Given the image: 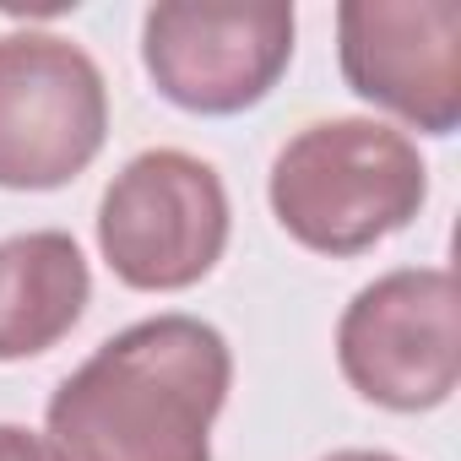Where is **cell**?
Listing matches in <instances>:
<instances>
[{
	"label": "cell",
	"instance_id": "cell-9",
	"mask_svg": "<svg viewBox=\"0 0 461 461\" xmlns=\"http://www.w3.org/2000/svg\"><path fill=\"white\" fill-rule=\"evenodd\" d=\"M0 461H60L50 434H33L23 423H0Z\"/></svg>",
	"mask_w": 461,
	"mask_h": 461
},
{
	"label": "cell",
	"instance_id": "cell-6",
	"mask_svg": "<svg viewBox=\"0 0 461 461\" xmlns=\"http://www.w3.org/2000/svg\"><path fill=\"white\" fill-rule=\"evenodd\" d=\"M299 17L283 0L195 6L163 0L141 23V66L185 114H245L294 66Z\"/></svg>",
	"mask_w": 461,
	"mask_h": 461
},
{
	"label": "cell",
	"instance_id": "cell-2",
	"mask_svg": "<svg viewBox=\"0 0 461 461\" xmlns=\"http://www.w3.org/2000/svg\"><path fill=\"white\" fill-rule=\"evenodd\" d=\"M272 212L283 234L315 256H364L423 212V152L364 114L304 125L272 163Z\"/></svg>",
	"mask_w": 461,
	"mask_h": 461
},
{
	"label": "cell",
	"instance_id": "cell-4",
	"mask_svg": "<svg viewBox=\"0 0 461 461\" xmlns=\"http://www.w3.org/2000/svg\"><path fill=\"white\" fill-rule=\"evenodd\" d=\"M109 136L98 60L60 33H0V190H60Z\"/></svg>",
	"mask_w": 461,
	"mask_h": 461
},
{
	"label": "cell",
	"instance_id": "cell-1",
	"mask_svg": "<svg viewBox=\"0 0 461 461\" xmlns=\"http://www.w3.org/2000/svg\"><path fill=\"white\" fill-rule=\"evenodd\" d=\"M234 385L228 337L201 315H152L60 380L50 445L60 461H212V423Z\"/></svg>",
	"mask_w": 461,
	"mask_h": 461
},
{
	"label": "cell",
	"instance_id": "cell-8",
	"mask_svg": "<svg viewBox=\"0 0 461 461\" xmlns=\"http://www.w3.org/2000/svg\"><path fill=\"white\" fill-rule=\"evenodd\" d=\"M93 272L66 228H28L0 240V364L39 358L77 331Z\"/></svg>",
	"mask_w": 461,
	"mask_h": 461
},
{
	"label": "cell",
	"instance_id": "cell-3",
	"mask_svg": "<svg viewBox=\"0 0 461 461\" xmlns=\"http://www.w3.org/2000/svg\"><path fill=\"white\" fill-rule=\"evenodd\" d=\"M222 174L179 147L136 152L98 201V250L136 294L195 288L228 250Z\"/></svg>",
	"mask_w": 461,
	"mask_h": 461
},
{
	"label": "cell",
	"instance_id": "cell-10",
	"mask_svg": "<svg viewBox=\"0 0 461 461\" xmlns=\"http://www.w3.org/2000/svg\"><path fill=\"white\" fill-rule=\"evenodd\" d=\"M321 461H402V456H391V450H331Z\"/></svg>",
	"mask_w": 461,
	"mask_h": 461
},
{
	"label": "cell",
	"instance_id": "cell-5",
	"mask_svg": "<svg viewBox=\"0 0 461 461\" xmlns=\"http://www.w3.org/2000/svg\"><path fill=\"white\" fill-rule=\"evenodd\" d=\"M456 277L445 267H402L353 294L337 321L342 380L385 412H429L461 380Z\"/></svg>",
	"mask_w": 461,
	"mask_h": 461
},
{
	"label": "cell",
	"instance_id": "cell-7",
	"mask_svg": "<svg viewBox=\"0 0 461 461\" xmlns=\"http://www.w3.org/2000/svg\"><path fill=\"white\" fill-rule=\"evenodd\" d=\"M337 55L348 87L396 120L450 136L461 125V6L456 0H342Z\"/></svg>",
	"mask_w": 461,
	"mask_h": 461
}]
</instances>
